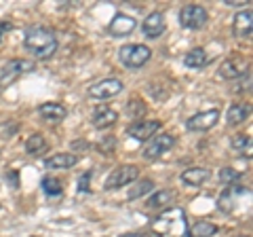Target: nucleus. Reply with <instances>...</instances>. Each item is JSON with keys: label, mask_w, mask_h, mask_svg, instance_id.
<instances>
[{"label": "nucleus", "mask_w": 253, "mask_h": 237, "mask_svg": "<svg viewBox=\"0 0 253 237\" xmlns=\"http://www.w3.org/2000/svg\"><path fill=\"white\" fill-rule=\"evenodd\" d=\"M217 121H219V110L211 108V110H205V113L190 117L186 121V127L190 131H209Z\"/></svg>", "instance_id": "10"}, {"label": "nucleus", "mask_w": 253, "mask_h": 237, "mask_svg": "<svg viewBox=\"0 0 253 237\" xmlns=\"http://www.w3.org/2000/svg\"><path fill=\"white\" fill-rule=\"evenodd\" d=\"M226 4H230V6H241L243 0H226Z\"/></svg>", "instance_id": "33"}, {"label": "nucleus", "mask_w": 253, "mask_h": 237, "mask_svg": "<svg viewBox=\"0 0 253 237\" xmlns=\"http://www.w3.org/2000/svg\"><path fill=\"white\" fill-rule=\"evenodd\" d=\"M207 178H209V172L205 168H188L186 172H181V182L190 186H201Z\"/></svg>", "instance_id": "20"}, {"label": "nucleus", "mask_w": 253, "mask_h": 237, "mask_svg": "<svg viewBox=\"0 0 253 237\" xmlns=\"http://www.w3.org/2000/svg\"><path fill=\"white\" fill-rule=\"evenodd\" d=\"M173 146H175V136H171V133H161V136H156V138H150L148 146L144 148V157L150 161L158 159L163 153H167Z\"/></svg>", "instance_id": "9"}, {"label": "nucleus", "mask_w": 253, "mask_h": 237, "mask_svg": "<svg viewBox=\"0 0 253 237\" xmlns=\"http://www.w3.org/2000/svg\"><path fill=\"white\" fill-rule=\"evenodd\" d=\"M121 91H123V81L121 78H104V81H99V83H95L93 87H89V96L95 98V100L116 98Z\"/></svg>", "instance_id": "8"}, {"label": "nucleus", "mask_w": 253, "mask_h": 237, "mask_svg": "<svg viewBox=\"0 0 253 237\" xmlns=\"http://www.w3.org/2000/svg\"><path fill=\"white\" fill-rule=\"evenodd\" d=\"M91 178H93V172H91V170H89V172H84L83 176L78 178V191H81V193H89V191H91V186H89Z\"/></svg>", "instance_id": "29"}, {"label": "nucleus", "mask_w": 253, "mask_h": 237, "mask_svg": "<svg viewBox=\"0 0 253 237\" xmlns=\"http://www.w3.org/2000/svg\"><path fill=\"white\" fill-rule=\"evenodd\" d=\"M17 129H19L17 123H11V127H9V123H2V125H0V136L9 138V136H13V133H17Z\"/></svg>", "instance_id": "30"}, {"label": "nucleus", "mask_w": 253, "mask_h": 237, "mask_svg": "<svg viewBox=\"0 0 253 237\" xmlns=\"http://www.w3.org/2000/svg\"><path fill=\"white\" fill-rule=\"evenodd\" d=\"M173 197H175V193H173V191L161 188V191L154 193V195L148 199V208H165V205H171Z\"/></svg>", "instance_id": "24"}, {"label": "nucleus", "mask_w": 253, "mask_h": 237, "mask_svg": "<svg viewBox=\"0 0 253 237\" xmlns=\"http://www.w3.org/2000/svg\"><path fill=\"white\" fill-rule=\"evenodd\" d=\"M150 58H152V51H150V47H146V45H125V47H121V51H118L121 64L131 70H137L144 64H148Z\"/></svg>", "instance_id": "3"}, {"label": "nucleus", "mask_w": 253, "mask_h": 237, "mask_svg": "<svg viewBox=\"0 0 253 237\" xmlns=\"http://www.w3.org/2000/svg\"><path fill=\"white\" fill-rule=\"evenodd\" d=\"M188 231L186 212L181 208H169L152 220V233L156 237H184Z\"/></svg>", "instance_id": "2"}, {"label": "nucleus", "mask_w": 253, "mask_h": 237, "mask_svg": "<svg viewBox=\"0 0 253 237\" xmlns=\"http://www.w3.org/2000/svg\"><path fill=\"white\" fill-rule=\"evenodd\" d=\"M161 129V121H156V118H152V121H135L133 125H129L126 127V133L137 140V142H146L150 138H154V133Z\"/></svg>", "instance_id": "11"}, {"label": "nucleus", "mask_w": 253, "mask_h": 237, "mask_svg": "<svg viewBox=\"0 0 253 237\" xmlns=\"http://www.w3.org/2000/svg\"><path fill=\"white\" fill-rule=\"evenodd\" d=\"M209 64V55L205 49H201V47H196V49L188 51L184 55V66L186 68H192V70H201Z\"/></svg>", "instance_id": "19"}, {"label": "nucleus", "mask_w": 253, "mask_h": 237, "mask_svg": "<svg viewBox=\"0 0 253 237\" xmlns=\"http://www.w3.org/2000/svg\"><path fill=\"white\" fill-rule=\"evenodd\" d=\"M139 176V168L137 165H121V168H116L114 172H110V176L106 178L104 186L108 191H114V188H123L126 184L135 182Z\"/></svg>", "instance_id": "6"}, {"label": "nucleus", "mask_w": 253, "mask_h": 237, "mask_svg": "<svg viewBox=\"0 0 253 237\" xmlns=\"http://www.w3.org/2000/svg\"><path fill=\"white\" fill-rule=\"evenodd\" d=\"M207 21H209V13L201 4H186L179 11V23L188 30H201L207 26Z\"/></svg>", "instance_id": "5"}, {"label": "nucleus", "mask_w": 253, "mask_h": 237, "mask_svg": "<svg viewBox=\"0 0 253 237\" xmlns=\"http://www.w3.org/2000/svg\"><path fill=\"white\" fill-rule=\"evenodd\" d=\"M9 30H11V23L4 21V19H0V41H2V34L9 32Z\"/></svg>", "instance_id": "32"}, {"label": "nucleus", "mask_w": 253, "mask_h": 237, "mask_svg": "<svg viewBox=\"0 0 253 237\" xmlns=\"http://www.w3.org/2000/svg\"><path fill=\"white\" fill-rule=\"evenodd\" d=\"M135 28H137V21L133 19L131 15H126V13H116L114 19L110 21V26H108V32L112 34L114 38H123V36H129Z\"/></svg>", "instance_id": "12"}, {"label": "nucleus", "mask_w": 253, "mask_h": 237, "mask_svg": "<svg viewBox=\"0 0 253 237\" xmlns=\"http://www.w3.org/2000/svg\"><path fill=\"white\" fill-rule=\"evenodd\" d=\"M57 36L51 32L49 28L42 26H32L26 30V38H23V47L26 51L32 53L38 59H49L53 58V53L57 51Z\"/></svg>", "instance_id": "1"}, {"label": "nucleus", "mask_w": 253, "mask_h": 237, "mask_svg": "<svg viewBox=\"0 0 253 237\" xmlns=\"http://www.w3.org/2000/svg\"><path fill=\"white\" fill-rule=\"evenodd\" d=\"M38 113H41V117L49 123H61L63 118L68 117L66 106L59 104V102H46V104H42L38 108Z\"/></svg>", "instance_id": "17"}, {"label": "nucleus", "mask_w": 253, "mask_h": 237, "mask_svg": "<svg viewBox=\"0 0 253 237\" xmlns=\"http://www.w3.org/2000/svg\"><path fill=\"white\" fill-rule=\"evenodd\" d=\"M152 188H154V182H152V180H139V182L133 186L129 193H126V197H129V199H139V197L148 195L150 191H152Z\"/></svg>", "instance_id": "25"}, {"label": "nucleus", "mask_w": 253, "mask_h": 237, "mask_svg": "<svg viewBox=\"0 0 253 237\" xmlns=\"http://www.w3.org/2000/svg\"><path fill=\"white\" fill-rule=\"evenodd\" d=\"M236 237H249V235H236Z\"/></svg>", "instance_id": "35"}, {"label": "nucleus", "mask_w": 253, "mask_h": 237, "mask_svg": "<svg viewBox=\"0 0 253 237\" xmlns=\"http://www.w3.org/2000/svg\"><path fill=\"white\" fill-rule=\"evenodd\" d=\"M30 70H34V64L28 59H11L9 64H4L0 68V89H4V87L13 85L15 81H19V78L30 72Z\"/></svg>", "instance_id": "4"}, {"label": "nucleus", "mask_w": 253, "mask_h": 237, "mask_svg": "<svg viewBox=\"0 0 253 237\" xmlns=\"http://www.w3.org/2000/svg\"><path fill=\"white\" fill-rule=\"evenodd\" d=\"M26 151L30 155H34V157H41L42 153L49 151V144H46L44 136H41V133H34V136H30L26 140Z\"/></svg>", "instance_id": "23"}, {"label": "nucleus", "mask_w": 253, "mask_h": 237, "mask_svg": "<svg viewBox=\"0 0 253 237\" xmlns=\"http://www.w3.org/2000/svg\"><path fill=\"white\" fill-rule=\"evenodd\" d=\"M217 233V225L207 223V220H199L186 231L188 237H213Z\"/></svg>", "instance_id": "22"}, {"label": "nucleus", "mask_w": 253, "mask_h": 237, "mask_svg": "<svg viewBox=\"0 0 253 237\" xmlns=\"http://www.w3.org/2000/svg\"><path fill=\"white\" fill-rule=\"evenodd\" d=\"M76 163H78V155H72V153L51 155L49 159L44 161V165L49 170H68V168H74Z\"/></svg>", "instance_id": "18"}, {"label": "nucleus", "mask_w": 253, "mask_h": 237, "mask_svg": "<svg viewBox=\"0 0 253 237\" xmlns=\"http://www.w3.org/2000/svg\"><path fill=\"white\" fill-rule=\"evenodd\" d=\"M42 191H44V195H49V197H59L63 193V188H61V182L57 178L46 176V178H42Z\"/></svg>", "instance_id": "26"}, {"label": "nucleus", "mask_w": 253, "mask_h": 237, "mask_svg": "<svg viewBox=\"0 0 253 237\" xmlns=\"http://www.w3.org/2000/svg\"><path fill=\"white\" fill-rule=\"evenodd\" d=\"M116 146V140L112 138V136H108V138H104L99 142V151H104V153H108V151H112V148Z\"/></svg>", "instance_id": "31"}, {"label": "nucleus", "mask_w": 253, "mask_h": 237, "mask_svg": "<svg viewBox=\"0 0 253 237\" xmlns=\"http://www.w3.org/2000/svg\"><path fill=\"white\" fill-rule=\"evenodd\" d=\"M251 32H253V13H251V9H243L234 15L232 34L236 38H249Z\"/></svg>", "instance_id": "13"}, {"label": "nucleus", "mask_w": 253, "mask_h": 237, "mask_svg": "<svg viewBox=\"0 0 253 237\" xmlns=\"http://www.w3.org/2000/svg\"><path fill=\"white\" fill-rule=\"evenodd\" d=\"M141 30H144V34L148 38H158L165 32V17H163V13L161 11H152L144 19V23H141Z\"/></svg>", "instance_id": "15"}, {"label": "nucleus", "mask_w": 253, "mask_h": 237, "mask_svg": "<svg viewBox=\"0 0 253 237\" xmlns=\"http://www.w3.org/2000/svg\"><path fill=\"white\" fill-rule=\"evenodd\" d=\"M249 70V66L245 64V59H226L224 64L219 66V76L226 78V81H234V78L243 76Z\"/></svg>", "instance_id": "16"}, {"label": "nucleus", "mask_w": 253, "mask_h": 237, "mask_svg": "<svg viewBox=\"0 0 253 237\" xmlns=\"http://www.w3.org/2000/svg\"><path fill=\"white\" fill-rule=\"evenodd\" d=\"M116 121H118V113H116V110H112L106 104H99L97 108H95L91 123H93V127H97V129H106V127H110V125H114Z\"/></svg>", "instance_id": "14"}, {"label": "nucleus", "mask_w": 253, "mask_h": 237, "mask_svg": "<svg viewBox=\"0 0 253 237\" xmlns=\"http://www.w3.org/2000/svg\"><path fill=\"white\" fill-rule=\"evenodd\" d=\"M251 191L247 186H241V184H232L224 188V193L219 195L217 199V208L219 212H224V214H230V212H234V208L239 205L241 199H245V197H249Z\"/></svg>", "instance_id": "7"}, {"label": "nucleus", "mask_w": 253, "mask_h": 237, "mask_svg": "<svg viewBox=\"0 0 253 237\" xmlns=\"http://www.w3.org/2000/svg\"><path fill=\"white\" fill-rule=\"evenodd\" d=\"M241 176H243V174L236 172L234 168H221V170H219V182H224V184H228V186H232L234 182H239Z\"/></svg>", "instance_id": "27"}, {"label": "nucleus", "mask_w": 253, "mask_h": 237, "mask_svg": "<svg viewBox=\"0 0 253 237\" xmlns=\"http://www.w3.org/2000/svg\"><path fill=\"white\" fill-rule=\"evenodd\" d=\"M123 237H148V235H144V233H126Z\"/></svg>", "instance_id": "34"}, {"label": "nucleus", "mask_w": 253, "mask_h": 237, "mask_svg": "<svg viewBox=\"0 0 253 237\" xmlns=\"http://www.w3.org/2000/svg\"><path fill=\"white\" fill-rule=\"evenodd\" d=\"M230 146L234 148V151H245V148L251 146V138L249 136H243V133H239V136H232Z\"/></svg>", "instance_id": "28"}, {"label": "nucleus", "mask_w": 253, "mask_h": 237, "mask_svg": "<svg viewBox=\"0 0 253 237\" xmlns=\"http://www.w3.org/2000/svg\"><path fill=\"white\" fill-rule=\"evenodd\" d=\"M249 115H251V108L247 104H232L230 108H228V125L236 127V125L247 121Z\"/></svg>", "instance_id": "21"}]
</instances>
